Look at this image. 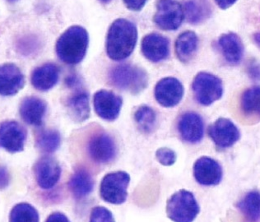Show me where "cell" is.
<instances>
[{"label":"cell","instance_id":"35","mask_svg":"<svg viewBox=\"0 0 260 222\" xmlns=\"http://www.w3.org/2000/svg\"><path fill=\"white\" fill-rule=\"evenodd\" d=\"M46 222H70L69 218L61 212H54L47 218Z\"/></svg>","mask_w":260,"mask_h":222},{"label":"cell","instance_id":"28","mask_svg":"<svg viewBox=\"0 0 260 222\" xmlns=\"http://www.w3.org/2000/svg\"><path fill=\"white\" fill-rule=\"evenodd\" d=\"M135 119L139 130L144 134L152 133L156 128V112L149 106H140L135 113Z\"/></svg>","mask_w":260,"mask_h":222},{"label":"cell","instance_id":"14","mask_svg":"<svg viewBox=\"0 0 260 222\" xmlns=\"http://www.w3.org/2000/svg\"><path fill=\"white\" fill-rule=\"evenodd\" d=\"M177 130L184 142L195 144L201 142L204 135V122L198 113H184L178 120Z\"/></svg>","mask_w":260,"mask_h":222},{"label":"cell","instance_id":"17","mask_svg":"<svg viewBox=\"0 0 260 222\" xmlns=\"http://www.w3.org/2000/svg\"><path fill=\"white\" fill-rule=\"evenodd\" d=\"M22 71L13 64L0 65V95L9 97L17 94L24 86Z\"/></svg>","mask_w":260,"mask_h":222},{"label":"cell","instance_id":"26","mask_svg":"<svg viewBox=\"0 0 260 222\" xmlns=\"http://www.w3.org/2000/svg\"><path fill=\"white\" fill-rule=\"evenodd\" d=\"M237 208L249 222L260 220V193L250 191L237 203Z\"/></svg>","mask_w":260,"mask_h":222},{"label":"cell","instance_id":"2","mask_svg":"<svg viewBox=\"0 0 260 222\" xmlns=\"http://www.w3.org/2000/svg\"><path fill=\"white\" fill-rule=\"evenodd\" d=\"M88 44L87 30L83 26H71L65 30L57 41V55L64 64L78 65L84 58Z\"/></svg>","mask_w":260,"mask_h":222},{"label":"cell","instance_id":"4","mask_svg":"<svg viewBox=\"0 0 260 222\" xmlns=\"http://www.w3.org/2000/svg\"><path fill=\"white\" fill-rule=\"evenodd\" d=\"M200 211L194 195L188 190H179L167 201V216L174 222H193Z\"/></svg>","mask_w":260,"mask_h":222},{"label":"cell","instance_id":"5","mask_svg":"<svg viewBox=\"0 0 260 222\" xmlns=\"http://www.w3.org/2000/svg\"><path fill=\"white\" fill-rule=\"evenodd\" d=\"M192 90L196 102L204 106H211L223 95L221 80L214 74L206 72H201L195 76Z\"/></svg>","mask_w":260,"mask_h":222},{"label":"cell","instance_id":"18","mask_svg":"<svg viewBox=\"0 0 260 222\" xmlns=\"http://www.w3.org/2000/svg\"><path fill=\"white\" fill-rule=\"evenodd\" d=\"M218 46L222 56L228 64L237 65L244 57L245 48L241 37L234 33H225L219 37Z\"/></svg>","mask_w":260,"mask_h":222},{"label":"cell","instance_id":"39","mask_svg":"<svg viewBox=\"0 0 260 222\" xmlns=\"http://www.w3.org/2000/svg\"><path fill=\"white\" fill-rule=\"evenodd\" d=\"M10 1H16V0H10Z\"/></svg>","mask_w":260,"mask_h":222},{"label":"cell","instance_id":"6","mask_svg":"<svg viewBox=\"0 0 260 222\" xmlns=\"http://www.w3.org/2000/svg\"><path fill=\"white\" fill-rule=\"evenodd\" d=\"M130 176L124 171L109 173L102 179L100 185V196L107 203L120 205L125 203L128 197Z\"/></svg>","mask_w":260,"mask_h":222},{"label":"cell","instance_id":"33","mask_svg":"<svg viewBox=\"0 0 260 222\" xmlns=\"http://www.w3.org/2000/svg\"><path fill=\"white\" fill-rule=\"evenodd\" d=\"M148 0H123L125 6L132 11H140Z\"/></svg>","mask_w":260,"mask_h":222},{"label":"cell","instance_id":"25","mask_svg":"<svg viewBox=\"0 0 260 222\" xmlns=\"http://www.w3.org/2000/svg\"><path fill=\"white\" fill-rule=\"evenodd\" d=\"M184 17L191 24H199L210 17L212 13L208 0H188L184 3Z\"/></svg>","mask_w":260,"mask_h":222},{"label":"cell","instance_id":"24","mask_svg":"<svg viewBox=\"0 0 260 222\" xmlns=\"http://www.w3.org/2000/svg\"><path fill=\"white\" fill-rule=\"evenodd\" d=\"M67 106L70 116L76 122L82 123L89 119L91 107L87 92L79 91L74 94L68 101Z\"/></svg>","mask_w":260,"mask_h":222},{"label":"cell","instance_id":"30","mask_svg":"<svg viewBox=\"0 0 260 222\" xmlns=\"http://www.w3.org/2000/svg\"><path fill=\"white\" fill-rule=\"evenodd\" d=\"M89 222H115V220L112 212L107 207L98 206L91 211Z\"/></svg>","mask_w":260,"mask_h":222},{"label":"cell","instance_id":"21","mask_svg":"<svg viewBox=\"0 0 260 222\" xmlns=\"http://www.w3.org/2000/svg\"><path fill=\"white\" fill-rule=\"evenodd\" d=\"M69 188L75 199L86 198L93 191V177L86 169L78 168L70 177Z\"/></svg>","mask_w":260,"mask_h":222},{"label":"cell","instance_id":"12","mask_svg":"<svg viewBox=\"0 0 260 222\" xmlns=\"http://www.w3.org/2000/svg\"><path fill=\"white\" fill-rule=\"evenodd\" d=\"M193 176L198 183L204 186H215L221 183L223 171L216 160L202 156L195 162Z\"/></svg>","mask_w":260,"mask_h":222},{"label":"cell","instance_id":"20","mask_svg":"<svg viewBox=\"0 0 260 222\" xmlns=\"http://www.w3.org/2000/svg\"><path fill=\"white\" fill-rule=\"evenodd\" d=\"M59 78V68L54 64H46L32 72L31 84L39 91H49L57 84Z\"/></svg>","mask_w":260,"mask_h":222},{"label":"cell","instance_id":"15","mask_svg":"<svg viewBox=\"0 0 260 222\" xmlns=\"http://www.w3.org/2000/svg\"><path fill=\"white\" fill-rule=\"evenodd\" d=\"M35 176L40 188L51 189L60 179V166L54 158L44 156L36 163Z\"/></svg>","mask_w":260,"mask_h":222},{"label":"cell","instance_id":"31","mask_svg":"<svg viewBox=\"0 0 260 222\" xmlns=\"http://www.w3.org/2000/svg\"><path fill=\"white\" fill-rule=\"evenodd\" d=\"M156 158L160 165L164 166H173L176 162V154L172 149L160 147L156 151Z\"/></svg>","mask_w":260,"mask_h":222},{"label":"cell","instance_id":"19","mask_svg":"<svg viewBox=\"0 0 260 222\" xmlns=\"http://www.w3.org/2000/svg\"><path fill=\"white\" fill-rule=\"evenodd\" d=\"M47 106L43 100L38 97H26L20 106V115L30 125L39 126L43 123L46 116Z\"/></svg>","mask_w":260,"mask_h":222},{"label":"cell","instance_id":"1","mask_svg":"<svg viewBox=\"0 0 260 222\" xmlns=\"http://www.w3.org/2000/svg\"><path fill=\"white\" fill-rule=\"evenodd\" d=\"M137 40L138 30L134 22L124 18L115 20L107 34V55L112 60H124L135 50Z\"/></svg>","mask_w":260,"mask_h":222},{"label":"cell","instance_id":"36","mask_svg":"<svg viewBox=\"0 0 260 222\" xmlns=\"http://www.w3.org/2000/svg\"><path fill=\"white\" fill-rule=\"evenodd\" d=\"M237 1L238 0H215V2L217 4V6L220 9H223V10H225V9H229L231 7L233 6Z\"/></svg>","mask_w":260,"mask_h":222},{"label":"cell","instance_id":"22","mask_svg":"<svg viewBox=\"0 0 260 222\" xmlns=\"http://www.w3.org/2000/svg\"><path fill=\"white\" fill-rule=\"evenodd\" d=\"M199 47V38L192 30H186L176 41V54L182 63H188L193 58Z\"/></svg>","mask_w":260,"mask_h":222},{"label":"cell","instance_id":"8","mask_svg":"<svg viewBox=\"0 0 260 222\" xmlns=\"http://www.w3.org/2000/svg\"><path fill=\"white\" fill-rule=\"evenodd\" d=\"M184 18L183 7L174 0H160L157 4L154 23L164 30H177Z\"/></svg>","mask_w":260,"mask_h":222},{"label":"cell","instance_id":"29","mask_svg":"<svg viewBox=\"0 0 260 222\" xmlns=\"http://www.w3.org/2000/svg\"><path fill=\"white\" fill-rule=\"evenodd\" d=\"M9 222H39V213L28 203H19L13 207Z\"/></svg>","mask_w":260,"mask_h":222},{"label":"cell","instance_id":"13","mask_svg":"<svg viewBox=\"0 0 260 222\" xmlns=\"http://www.w3.org/2000/svg\"><path fill=\"white\" fill-rule=\"evenodd\" d=\"M93 105L98 116L111 122L119 117L123 101L121 97L113 91L101 90L94 95Z\"/></svg>","mask_w":260,"mask_h":222},{"label":"cell","instance_id":"9","mask_svg":"<svg viewBox=\"0 0 260 222\" xmlns=\"http://www.w3.org/2000/svg\"><path fill=\"white\" fill-rule=\"evenodd\" d=\"M208 135L217 147L229 148L238 142L241 133L230 119L219 118L208 128Z\"/></svg>","mask_w":260,"mask_h":222},{"label":"cell","instance_id":"7","mask_svg":"<svg viewBox=\"0 0 260 222\" xmlns=\"http://www.w3.org/2000/svg\"><path fill=\"white\" fill-rule=\"evenodd\" d=\"M89 157L98 164H107L115 159L117 147L114 138L106 132L92 134L87 144Z\"/></svg>","mask_w":260,"mask_h":222},{"label":"cell","instance_id":"32","mask_svg":"<svg viewBox=\"0 0 260 222\" xmlns=\"http://www.w3.org/2000/svg\"><path fill=\"white\" fill-rule=\"evenodd\" d=\"M246 73L250 79L260 82V64L257 61H249L246 66Z\"/></svg>","mask_w":260,"mask_h":222},{"label":"cell","instance_id":"11","mask_svg":"<svg viewBox=\"0 0 260 222\" xmlns=\"http://www.w3.org/2000/svg\"><path fill=\"white\" fill-rule=\"evenodd\" d=\"M26 131L16 121H5L0 124V147L16 153L23 151Z\"/></svg>","mask_w":260,"mask_h":222},{"label":"cell","instance_id":"16","mask_svg":"<svg viewBox=\"0 0 260 222\" xmlns=\"http://www.w3.org/2000/svg\"><path fill=\"white\" fill-rule=\"evenodd\" d=\"M142 52L146 58L153 63L165 60L170 54L169 40L158 33L147 35L142 41Z\"/></svg>","mask_w":260,"mask_h":222},{"label":"cell","instance_id":"10","mask_svg":"<svg viewBox=\"0 0 260 222\" xmlns=\"http://www.w3.org/2000/svg\"><path fill=\"white\" fill-rule=\"evenodd\" d=\"M184 89L182 83L176 78L160 79L155 87V98L160 106L172 108L179 105L184 97Z\"/></svg>","mask_w":260,"mask_h":222},{"label":"cell","instance_id":"27","mask_svg":"<svg viewBox=\"0 0 260 222\" xmlns=\"http://www.w3.org/2000/svg\"><path fill=\"white\" fill-rule=\"evenodd\" d=\"M36 143L40 151L46 153H53L60 146V134L57 130H42L38 134Z\"/></svg>","mask_w":260,"mask_h":222},{"label":"cell","instance_id":"37","mask_svg":"<svg viewBox=\"0 0 260 222\" xmlns=\"http://www.w3.org/2000/svg\"><path fill=\"white\" fill-rule=\"evenodd\" d=\"M253 41H254L256 46L260 48V31L255 33L253 35Z\"/></svg>","mask_w":260,"mask_h":222},{"label":"cell","instance_id":"23","mask_svg":"<svg viewBox=\"0 0 260 222\" xmlns=\"http://www.w3.org/2000/svg\"><path fill=\"white\" fill-rule=\"evenodd\" d=\"M240 109L246 118L259 120L260 86H252L242 93L240 100Z\"/></svg>","mask_w":260,"mask_h":222},{"label":"cell","instance_id":"38","mask_svg":"<svg viewBox=\"0 0 260 222\" xmlns=\"http://www.w3.org/2000/svg\"><path fill=\"white\" fill-rule=\"evenodd\" d=\"M102 3H104V4H108V3L111 2L112 0H100Z\"/></svg>","mask_w":260,"mask_h":222},{"label":"cell","instance_id":"34","mask_svg":"<svg viewBox=\"0 0 260 222\" xmlns=\"http://www.w3.org/2000/svg\"><path fill=\"white\" fill-rule=\"evenodd\" d=\"M10 175L5 166H0V190L5 189L9 186Z\"/></svg>","mask_w":260,"mask_h":222},{"label":"cell","instance_id":"3","mask_svg":"<svg viewBox=\"0 0 260 222\" xmlns=\"http://www.w3.org/2000/svg\"><path fill=\"white\" fill-rule=\"evenodd\" d=\"M109 79L117 88L133 94L141 92L148 83V74L143 69L131 65H120L111 69Z\"/></svg>","mask_w":260,"mask_h":222}]
</instances>
